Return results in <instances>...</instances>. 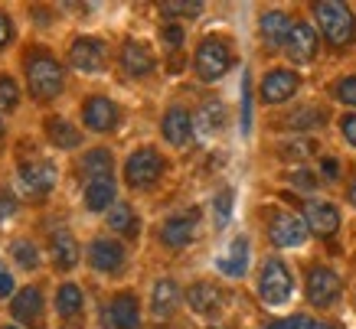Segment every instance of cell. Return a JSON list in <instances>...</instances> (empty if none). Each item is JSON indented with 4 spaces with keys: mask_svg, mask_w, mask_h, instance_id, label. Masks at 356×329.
I'll return each mask as SVG.
<instances>
[{
    "mask_svg": "<svg viewBox=\"0 0 356 329\" xmlns=\"http://www.w3.org/2000/svg\"><path fill=\"white\" fill-rule=\"evenodd\" d=\"M3 329H17V326H3Z\"/></svg>",
    "mask_w": 356,
    "mask_h": 329,
    "instance_id": "obj_49",
    "label": "cell"
},
{
    "mask_svg": "<svg viewBox=\"0 0 356 329\" xmlns=\"http://www.w3.org/2000/svg\"><path fill=\"white\" fill-rule=\"evenodd\" d=\"M317 49H321V36L314 30L311 23L298 20L291 30V40L284 46V56H288V62L291 65H307L317 59Z\"/></svg>",
    "mask_w": 356,
    "mask_h": 329,
    "instance_id": "obj_17",
    "label": "cell"
},
{
    "mask_svg": "<svg viewBox=\"0 0 356 329\" xmlns=\"http://www.w3.org/2000/svg\"><path fill=\"white\" fill-rule=\"evenodd\" d=\"M23 75H26V88H30L33 98L53 101V98L63 95L65 69L46 46H33L23 53Z\"/></svg>",
    "mask_w": 356,
    "mask_h": 329,
    "instance_id": "obj_1",
    "label": "cell"
},
{
    "mask_svg": "<svg viewBox=\"0 0 356 329\" xmlns=\"http://www.w3.org/2000/svg\"><path fill=\"white\" fill-rule=\"evenodd\" d=\"M196 228H200V209H186V212L170 215V219L161 225L157 238H161L163 248H170V251H184L186 244L196 238Z\"/></svg>",
    "mask_w": 356,
    "mask_h": 329,
    "instance_id": "obj_13",
    "label": "cell"
},
{
    "mask_svg": "<svg viewBox=\"0 0 356 329\" xmlns=\"http://www.w3.org/2000/svg\"><path fill=\"white\" fill-rule=\"evenodd\" d=\"M7 137V124H3V117H0V140Z\"/></svg>",
    "mask_w": 356,
    "mask_h": 329,
    "instance_id": "obj_47",
    "label": "cell"
},
{
    "mask_svg": "<svg viewBox=\"0 0 356 329\" xmlns=\"http://www.w3.org/2000/svg\"><path fill=\"white\" fill-rule=\"evenodd\" d=\"M248 261H252V242H248L245 235H236V238L229 242L226 251L216 258V271L232 277V280H238V277L248 274Z\"/></svg>",
    "mask_w": 356,
    "mask_h": 329,
    "instance_id": "obj_22",
    "label": "cell"
},
{
    "mask_svg": "<svg viewBox=\"0 0 356 329\" xmlns=\"http://www.w3.org/2000/svg\"><path fill=\"white\" fill-rule=\"evenodd\" d=\"M304 297L317 310L334 307L337 300L343 297V280H340V274H337L334 267L314 264L311 271H307V277H304Z\"/></svg>",
    "mask_w": 356,
    "mask_h": 329,
    "instance_id": "obj_6",
    "label": "cell"
},
{
    "mask_svg": "<svg viewBox=\"0 0 356 329\" xmlns=\"http://www.w3.org/2000/svg\"><path fill=\"white\" fill-rule=\"evenodd\" d=\"M76 170H79V176H86V180H92V176H111V173H115V157H111L108 147H88L86 153L76 160Z\"/></svg>",
    "mask_w": 356,
    "mask_h": 329,
    "instance_id": "obj_28",
    "label": "cell"
},
{
    "mask_svg": "<svg viewBox=\"0 0 356 329\" xmlns=\"http://www.w3.org/2000/svg\"><path fill=\"white\" fill-rule=\"evenodd\" d=\"M301 219L307 222L317 238H334L340 232V209L327 199H304L301 202Z\"/></svg>",
    "mask_w": 356,
    "mask_h": 329,
    "instance_id": "obj_14",
    "label": "cell"
},
{
    "mask_svg": "<svg viewBox=\"0 0 356 329\" xmlns=\"http://www.w3.org/2000/svg\"><path fill=\"white\" fill-rule=\"evenodd\" d=\"M43 130H46V140L59 150H76L82 144V130L63 115H49L43 121Z\"/></svg>",
    "mask_w": 356,
    "mask_h": 329,
    "instance_id": "obj_26",
    "label": "cell"
},
{
    "mask_svg": "<svg viewBox=\"0 0 356 329\" xmlns=\"http://www.w3.org/2000/svg\"><path fill=\"white\" fill-rule=\"evenodd\" d=\"M346 199H350V205L356 209V176L350 180V186H346Z\"/></svg>",
    "mask_w": 356,
    "mask_h": 329,
    "instance_id": "obj_45",
    "label": "cell"
},
{
    "mask_svg": "<svg viewBox=\"0 0 356 329\" xmlns=\"http://www.w3.org/2000/svg\"><path fill=\"white\" fill-rule=\"evenodd\" d=\"M180 303H184V290H180V284L170 280V277H161L151 290V313L157 319H170L173 313L180 310Z\"/></svg>",
    "mask_w": 356,
    "mask_h": 329,
    "instance_id": "obj_24",
    "label": "cell"
},
{
    "mask_svg": "<svg viewBox=\"0 0 356 329\" xmlns=\"http://www.w3.org/2000/svg\"><path fill=\"white\" fill-rule=\"evenodd\" d=\"M17 105H20V88L10 75L0 72V111H13Z\"/></svg>",
    "mask_w": 356,
    "mask_h": 329,
    "instance_id": "obj_35",
    "label": "cell"
},
{
    "mask_svg": "<svg viewBox=\"0 0 356 329\" xmlns=\"http://www.w3.org/2000/svg\"><path fill=\"white\" fill-rule=\"evenodd\" d=\"M20 186L26 192H30L33 199H43V196H49V192L56 189V180H59V170H56V163H49V160L43 157H30L20 163Z\"/></svg>",
    "mask_w": 356,
    "mask_h": 329,
    "instance_id": "obj_9",
    "label": "cell"
},
{
    "mask_svg": "<svg viewBox=\"0 0 356 329\" xmlns=\"http://www.w3.org/2000/svg\"><path fill=\"white\" fill-rule=\"evenodd\" d=\"M314 329H340V326H337V323H327V319H321V323H317Z\"/></svg>",
    "mask_w": 356,
    "mask_h": 329,
    "instance_id": "obj_46",
    "label": "cell"
},
{
    "mask_svg": "<svg viewBox=\"0 0 356 329\" xmlns=\"http://www.w3.org/2000/svg\"><path fill=\"white\" fill-rule=\"evenodd\" d=\"M232 65H236V53H232L229 40H222V36H203L200 40L193 53V72L203 82H219Z\"/></svg>",
    "mask_w": 356,
    "mask_h": 329,
    "instance_id": "obj_4",
    "label": "cell"
},
{
    "mask_svg": "<svg viewBox=\"0 0 356 329\" xmlns=\"http://www.w3.org/2000/svg\"><path fill=\"white\" fill-rule=\"evenodd\" d=\"M317 170H321V180L337 183V180H340V160H337V157H321Z\"/></svg>",
    "mask_w": 356,
    "mask_h": 329,
    "instance_id": "obj_40",
    "label": "cell"
},
{
    "mask_svg": "<svg viewBox=\"0 0 356 329\" xmlns=\"http://www.w3.org/2000/svg\"><path fill=\"white\" fill-rule=\"evenodd\" d=\"M314 20L321 26V36L334 49H343V46L356 43V13L346 7V3H337V0H321L311 7Z\"/></svg>",
    "mask_w": 356,
    "mask_h": 329,
    "instance_id": "obj_2",
    "label": "cell"
},
{
    "mask_svg": "<svg viewBox=\"0 0 356 329\" xmlns=\"http://www.w3.org/2000/svg\"><path fill=\"white\" fill-rule=\"evenodd\" d=\"M330 95L346 108H356V75H343V78H337L334 85H330Z\"/></svg>",
    "mask_w": 356,
    "mask_h": 329,
    "instance_id": "obj_34",
    "label": "cell"
},
{
    "mask_svg": "<svg viewBox=\"0 0 356 329\" xmlns=\"http://www.w3.org/2000/svg\"><path fill=\"white\" fill-rule=\"evenodd\" d=\"M163 173H167V157L157 147H138L124 160V183H128V189H138V192L154 189L163 180Z\"/></svg>",
    "mask_w": 356,
    "mask_h": 329,
    "instance_id": "obj_3",
    "label": "cell"
},
{
    "mask_svg": "<svg viewBox=\"0 0 356 329\" xmlns=\"http://www.w3.org/2000/svg\"><path fill=\"white\" fill-rule=\"evenodd\" d=\"M193 124H196V117L190 115L184 105H170L161 117V137L167 140L170 147L184 150L193 144Z\"/></svg>",
    "mask_w": 356,
    "mask_h": 329,
    "instance_id": "obj_16",
    "label": "cell"
},
{
    "mask_svg": "<svg viewBox=\"0 0 356 329\" xmlns=\"http://www.w3.org/2000/svg\"><path fill=\"white\" fill-rule=\"evenodd\" d=\"M261 329H281V323H271V326H261Z\"/></svg>",
    "mask_w": 356,
    "mask_h": 329,
    "instance_id": "obj_48",
    "label": "cell"
},
{
    "mask_svg": "<svg viewBox=\"0 0 356 329\" xmlns=\"http://www.w3.org/2000/svg\"><path fill=\"white\" fill-rule=\"evenodd\" d=\"M82 124L92 134H111L121 124V108L108 95H88L82 101Z\"/></svg>",
    "mask_w": 356,
    "mask_h": 329,
    "instance_id": "obj_11",
    "label": "cell"
},
{
    "mask_svg": "<svg viewBox=\"0 0 356 329\" xmlns=\"http://www.w3.org/2000/svg\"><path fill=\"white\" fill-rule=\"evenodd\" d=\"M118 65L121 72L131 75V78H147L157 69V59H154V53L140 40H124L118 49Z\"/></svg>",
    "mask_w": 356,
    "mask_h": 329,
    "instance_id": "obj_18",
    "label": "cell"
},
{
    "mask_svg": "<svg viewBox=\"0 0 356 329\" xmlns=\"http://www.w3.org/2000/svg\"><path fill=\"white\" fill-rule=\"evenodd\" d=\"M291 183H294V186H301V189H314V186H317V180H314L307 170H298L291 176Z\"/></svg>",
    "mask_w": 356,
    "mask_h": 329,
    "instance_id": "obj_44",
    "label": "cell"
},
{
    "mask_svg": "<svg viewBox=\"0 0 356 329\" xmlns=\"http://www.w3.org/2000/svg\"><path fill=\"white\" fill-rule=\"evenodd\" d=\"M186 307L193 310L196 317H216L219 310H222V300H226V294L219 290V284H213V280H196V284L186 287Z\"/></svg>",
    "mask_w": 356,
    "mask_h": 329,
    "instance_id": "obj_20",
    "label": "cell"
},
{
    "mask_svg": "<svg viewBox=\"0 0 356 329\" xmlns=\"http://www.w3.org/2000/svg\"><path fill=\"white\" fill-rule=\"evenodd\" d=\"M115 196H118L115 176H92V180H86V186H82V202H86L88 212H111V209L118 205Z\"/></svg>",
    "mask_w": 356,
    "mask_h": 329,
    "instance_id": "obj_23",
    "label": "cell"
},
{
    "mask_svg": "<svg viewBox=\"0 0 356 329\" xmlns=\"http://www.w3.org/2000/svg\"><path fill=\"white\" fill-rule=\"evenodd\" d=\"M102 323L105 329H140V303L131 290H121L105 303L102 310Z\"/></svg>",
    "mask_w": 356,
    "mask_h": 329,
    "instance_id": "obj_15",
    "label": "cell"
},
{
    "mask_svg": "<svg viewBox=\"0 0 356 329\" xmlns=\"http://www.w3.org/2000/svg\"><path fill=\"white\" fill-rule=\"evenodd\" d=\"M307 235H311V228L298 212H284V209L268 212V238L275 248H301L307 242Z\"/></svg>",
    "mask_w": 356,
    "mask_h": 329,
    "instance_id": "obj_8",
    "label": "cell"
},
{
    "mask_svg": "<svg viewBox=\"0 0 356 329\" xmlns=\"http://www.w3.org/2000/svg\"><path fill=\"white\" fill-rule=\"evenodd\" d=\"M13 20H10V13H3L0 10V53H3V49H7V46L13 43Z\"/></svg>",
    "mask_w": 356,
    "mask_h": 329,
    "instance_id": "obj_42",
    "label": "cell"
},
{
    "mask_svg": "<svg viewBox=\"0 0 356 329\" xmlns=\"http://www.w3.org/2000/svg\"><path fill=\"white\" fill-rule=\"evenodd\" d=\"M17 212H20V202L13 199L10 192H0V222H7V219H13Z\"/></svg>",
    "mask_w": 356,
    "mask_h": 329,
    "instance_id": "obj_43",
    "label": "cell"
},
{
    "mask_svg": "<svg viewBox=\"0 0 356 329\" xmlns=\"http://www.w3.org/2000/svg\"><path fill=\"white\" fill-rule=\"evenodd\" d=\"M88 264H92V271H98V274L115 277L128 264V251H124V244H121L118 238L98 235V238H92V244H88Z\"/></svg>",
    "mask_w": 356,
    "mask_h": 329,
    "instance_id": "obj_10",
    "label": "cell"
},
{
    "mask_svg": "<svg viewBox=\"0 0 356 329\" xmlns=\"http://www.w3.org/2000/svg\"><path fill=\"white\" fill-rule=\"evenodd\" d=\"M242 130H252V88H248V75L242 78Z\"/></svg>",
    "mask_w": 356,
    "mask_h": 329,
    "instance_id": "obj_39",
    "label": "cell"
},
{
    "mask_svg": "<svg viewBox=\"0 0 356 329\" xmlns=\"http://www.w3.org/2000/svg\"><path fill=\"white\" fill-rule=\"evenodd\" d=\"M259 297L268 307H284L294 297V274L281 258H265L259 267Z\"/></svg>",
    "mask_w": 356,
    "mask_h": 329,
    "instance_id": "obj_5",
    "label": "cell"
},
{
    "mask_svg": "<svg viewBox=\"0 0 356 329\" xmlns=\"http://www.w3.org/2000/svg\"><path fill=\"white\" fill-rule=\"evenodd\" d=\"M161 40H163V46L173 53V49H180V46H184L186 30L180 26V23H167V26H161Z\"/></svg>",
    "mask_w": 356,
    "mask_h": 329,
    "instance_id": "obj_37",
    "label": "cell"
},
{
    "mask_svg": "<svg viewBox=\"0 0 356 329\" xmlns=\"http://www.w3.org/2000/svg\"><path fill=\"white\" fill-rule=\"evenodd\" d=\"M69 65L86 75L102 72V69L108 65V43H105L102 36H92V33L76 36V40L69 43Z\"/></svg>",
    "mask_w": 356,
    "mask_h": 329,
    "instance_id": "obj_7",
    "label": "cell"
},
{
    "mask_svg": "<svg viewBox=\"0 0 356 329\" xmlns=\"http://www.w3.org/2000/svg\"><path fill=\"white\" fill-rule=\"evenodd\" d=\"M49 258H53V264L59 271H72L79 264V258H82V248H79L76 235L69 232V228H56L49 235Z\"/></svg>",
    "mask_w": 356,
    "mask_h": 329,
    "instance_id": "obj_25",
    "label": "cell"
},
{
    "mask_svg": "<svg viewBox=\"0 0 356 329\" xmlns=\"http://www.w3.org/2000/svg\"><path fill=\"white\" fill-rule=\"evenodd\" d=\"M43 310H46V300H43V290L36 284L30 287H20L17 297L10 300V313L17 323H26V326H43Z\"/></svg>",
    "mask_w": 356,
    "mask_h": 329,
    "instance_id": "obj_19",
    "label": "cell"
},
{
    "mask_svg": "<svg viewBox=\"0 0 356 329\" xmlns=\"http://www.w3.org/2000/svg\"><path fill=\"white\" fill-rule=\"evenodd\" d=\"M327 124V111L317 105H304L291 115H284V128L291 130H314V128H324Z\"/></svg>",
    "mask_w": 356,
    "mask_h": 329,
    "instance_id": "obj_30",
    "label": "cell"
},
{
    "mask_svg": "<svg viewBox=\"0 0 356 329\" xmlns=\"http://www.w3.org/2000/svg\"><path fill=\"white\" fill-rule=\"evenodd\" d=\"M298 88H301V75L294 69H271V72L261 75L259 98L265 105H284L298 95Z\"/></svg>",
    "mask_w": 356,
    "mask_h": 329,
    "instance_id": "obj_12",
    "label": "cell"
},
{
    "mask_svg": "<svg viewBox=\"0 0 356 329\" xmlns=\"http://www.w3.org/2000/svg\"><path fill=\"white\" fill-rule=\"evenodd\" d=\"M10 255H13V261H17L23 271H36V267L43 264L40 248H36L30 238H13V242H10Z\"/></svg>",
    "mask_w": 356,
    "mask_h": 329,
    "instance_id": "obj_31",
    "label": "cell"
},
{
    "mask_svg": "<svg viewBox=\"0 0 356 329\" xmlns=\"http://www.w3.org/2000/svg\"><path fill=\"white\" fill-rule=\"evenodd\" d=\"M7 297H17V280H13L10 267L3 264V258H0V300Z\"/></svg>",
    "mask_w": 356,
    "mask_h": 329,
    "instance_id": "obj_38",
    "label": "cell"
},
{
    "mask_svg": "<svg viewBox=\"0 0 356 329\" xmlns=\"http://www.w3.org/2000/svg\"><path fill=\"white\" fill-rule=\"evenodd\" d=\"M108 228L115 235H121V238H138L140 235V219L128 202H118V205L108 212Z\"/></svg>",
    "mask_w": 356,
    "mask_h": 329,
    "instance_id": "obj_29",
    "label": "cell"
},
{
    "mask_svg": "<svg viewBox=\"0 0 356 329\" xmlns=\"http://www.w3.org/2000/svg\"><path fill=\"white\" fill-rule=\"evenodd\" d=\"M157 10L163 17H184V20H196L203 13V3H193V0H163Z\"/></svg>",
    "mask_w": 356,
    "mask_h": 329,
    "instance_id": "obj_32",
    "label": "cell"
},
{
    "mask_svg": "<svg viewBox=\"0 0 356 329\" xmlns=\"http://www.w3.org/2000/svg\"><path fill=\"white\" fill-rule=\"evenodd\" d=\"M340 134H343V140L350 147H356V111H346L340 117Z\"/></svg>",
    "mask_w": 356,
    "mask_h": 329,
    "instance_id": "obj_41",
    "label": "cell"
},
{
    "mask_svg": "<svg viewBox=\"0 0 356 329\" xmlns=\"http://www.w3.org/2000/svg\"><path fill=\"white\" fill-rule=\"evenodd\" d=\"M232 202H236V196H232V189H222L213 199V212H216V225L222 228V225L232 219Z\"/></svg>",
    "mask_w": 356,
    "mask_h": 329,
    "instance_id": "obj_36",
    "label": "cell"
},
{
    "mask_svg": "<svg viewBox=\"0 0 356 329\" xmlns=\"http://www.w3.org/2000/svg\"><path fill=\"white\" fill-rule=\"evenodd\" d=\"M291 30H294L291 13L265 10L259 17V36H261V43L268 46V49H284V46H288V40H291Z\"/></svg>",
    "mask_w": 356,
    "mask_h": 329,
    "instance_id": "obj_21",
    "label": "cell"
},
{
    "mask_svg": "<svg viewBox=\"0 0 356 329\" xmlns=\"http://www.w3.org/2000/svg\"><path fill=\"white\" fill-rule=\"evenodd\" d=\"M56 313H59L63 323H76L86 313V294H82V287L72 284V280L59 284V290H56Z\"/></svg>",
    "mask_w": 356,
    "mask_h": 329,
    "instance_id": "obj_27",
    "label": "cell"
},
{
    "mask_svg": "<svg viewBox=\"0 0 356 329\" xmlns=\"http://www.w3.org/2000/svg\"><path fill=\"white\" fill-rule=\"evenodd\" d=\"M222 117H226V108H222V101H216V98L200 108V124H203L209 134H213V130H222Z\"/></svg>",
    "mask_w": 356,
    "mask_h": 329,
    "instance_id": "obj_33",
    "label": "cell"
}]
</instances>
